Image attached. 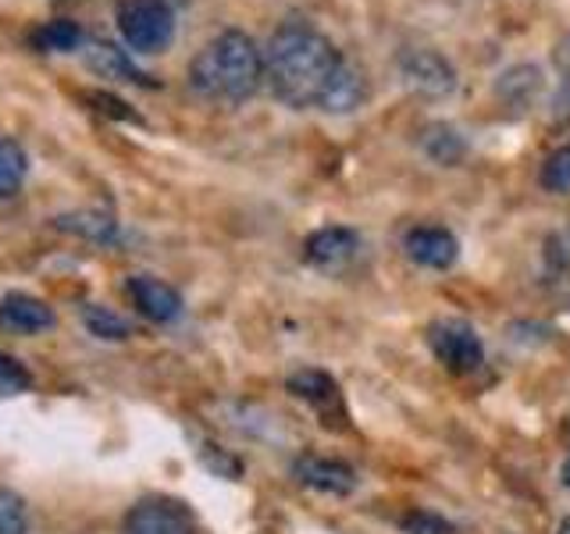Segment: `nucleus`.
<instances>
[{"label": "nucleus", "mask_w": 570, "mask_h": 534, "mask_svg": "<svg viewBox=\"0 0 570 534\" xmlns=\"http://www.w3.org/2000/svg\"><path fill=\"white\" fill-rule=\"evenodd\" d=\"M560 534H570V516H567V521L560 524Z\"/></svg>", "instance_id": "nucleus-27"}, {"label": "nucleus", "mask_w": 570, "mask_h": 534, "mask_svg": "<svg viewBox=\"0 0 570 534\" xmlns=\"http://www.w3.org/2000/svg\"><path fill=\"white\" fill-rule=\"evenodd\" d=\"M129 299L136 303V310L142 317H150V320H175L178 314H183V296H178L168 281H160V278H150V275H132L129 278Z\"/></svg>", "instance_id": "nucleus-11"}, {"label": "nucleus", "mask_w": 570, "mask_h": 534, "mask_svg": "<svg viewBox=\"0 0 570 534\" xmlns=\"http://www.w3.org/2000/svg\"><path fill=\"white\" fill-rule=\"evenodd\" d=\"M32 378L29 370L14 360V356L0 353V399H11V396H22V392H29Z\"/></svg>", "instance_id": "nucleus-23"}, {"label": "nucleus", "mask_w": 570, "mask_h": 534, "mask_svg": "<svg viewBox=\"0 0 570 534\" xmlns=\"http://www.w3.org/2000/svg\"><path fill=\"white\" fill-rule=\"evenodd\" d=\"M285 388L293 392L296 399L311 403L321 417H335V421H346V409H343V392H338V385L328 378L325 370H296L289 374V382H285Z\"/></svg>", "instance_id": "nucleus-10"}, {"label": "nucleus", "mask_w": 570, "mask_h": 534, "mask_svg": "<svg viewBox=\"0 0 570 534\" xmlns=\"http://www.w3.org/2000/svg\"><path fill=\"white\" fill-rule=\"evenodd\" d=\"M403 249L410 260H417L421 267H432V271H445L453 267L460 257V243L450 228H439V225H421L414 231H406Z\"/></svg>", "instance_id": "nucleus-8"}, {"label": "nucleus", "mask_w": 570, "mask_h": 534, "mask_svg": "<svg viewBox=\"0 0 570 534\" xmlns=\"http://www.w3.org/2000/svg\"><path fill=\"white\" fill-rule=\"evenodd\" d=\"M539 182L549 192H570V147H560L546 157Z\"/></svg>", "instance_id": "nucleus-22"}, {"label": "nucleus", "mask_w": 570, "mask_h": 534, "mask_svg": "<svg viewBox=\"0 0 570 534\" xmlns=\"http://www.w3.org/2000/svg\"><path fill=\"white\" fill-rule=\"evenodd\" d=\"M121 534H196L193 513L165 495L139 498V503L125 513Z\"/></svg>", "instance_id": "nucleus-6"}, {"label": "nucleus", "mask_w": 570, "mask_h": 534, "mask_svg": "<svg viewBox=\"0 0 570 534\" xmlns=\"http://www.w3.org/2000/svg\"><path fill=\"white\" fill-rule=\"evenodd\" d=\"M552 246L560 249V257H563V260H570V231H563V236H560L557 243H552Z\"/></svg>", "instance_id": "nucleus-25"}, {"label": "nucleus", "mask_w": 570, "mask_h": 534, "mask_svg": "<svg viewBox=\"0 0 570 534\" xmlns=\"http://www.w3.org/2000/svg\"><path fill=\"white\" fill-rule=\"evenodd\" d=\"M264 82V53L239 29H225L189 61V86L204 100L236 107Z\"/></svg>", "instance_id": "nucleus-2"}, {"label": "nucleus", "mask_w": 570, "mask_h": 534, "mask_svg": "<svg viewBox=\"0 0 570 534\" xmlns=\"http://www.w3.org/2000/svg\"><path fill=\"white\" fill-rule=\"evenodd\" d=\"M53 225L65 231H76V236L97 239V243H111L118 236V221H111L107 214H65V218H53Z\"/></svg>", "instance_id": "nucleus-18"}, {"label": "nucleus", "mask_w": 570, "mask_h": 534, "mask_svg": "<svg viewBox=\"0 0 570 534\" xmlns=\"http://www.w3.org/2000/svg\"><path fill=\"white\" fill-rule=\"evenodd\" d=\"M563 485L570 488V456H567V463H563Z\"/></svg>", "instance_id": "nucleus-26"}, {"label": "nucleus", "mask_w": 570, "mask_h": 534, "mask_svg": "<svg viewBox=\"0 0 570 534\" xmlns=\"http://www.w3.org/2000/svg\"><path fill=\"white\" fill-rule=\"evenodd\" d=\"M552 68H557V79H560L552 107H557L560 118H570V32L557 43V50H552Z\"/></svg>", "instance_id": "nucleus-21"}, {"label": "nucleus", "mask_w": 570, "mask_h": 534, "mask_svg": "<svg viewBox=\"0 0 570 534\" xmlns=\"http://www.w3.org/2000/svg\"><path fill=\"white\" fill-rule=\"evenodd\" d=\"M82 325L97 338H107V343H121V338H129V320L118 317L115 310H107V307H97V303L82 307Z\"/></svg>", "instance_id": "nucleus-19"}, {"label": "nucleus", "mask_w": 570, "mask_h": 534, "mask_svg": "<svg viewBox=\"0 0 570 534\" xmlns=\"http://www.w3.org/2000/svg\"><path fill=\"white\" fill-rule=\"evenodd\" d=\"M121 40L139 53H160L175 40V11L168 0H118Z\"/></svg>", "instance_id": "nucleus-3"}, {"label": "nucleus", "mask_w": 570, "mask_h": 534, "mask_svg": "<svg viewBox=\"0 0 570 534\" xmlns=\"http://www.w3.org/2000/svg\"><path fill=\"white\" fill-rule=\"evenodd\" d=\"M400 82L424 100H445L456 89V71L432 47H403L396 53Z\"/></svg>", "instance_id": "nucleus-4"}, {"label": "nucleus", "mask_w": 570, "mask_h": 534, "mask_svg": "<svg viewBox=\"0 0 570 534\" xmlns=\"http://www.w3.org/2000/svg\"><path fill=\"white\" fill-rule=\"evenodd\" d=\"M0 534H29L26 498L11 488H0Z\"/></svg>", "instance_id": "nucleus-20"}, {"label": "nucleus", "mask_w": 570, "mask_h": 534, "mask_svg": "<svg viewBox=\"0 0 570 534\" xmlns=\"http://www.w3.org/2000/svg\"><path fill=\"white\" fill-rule=\"evenodd\" d=\"M542 89V71L534 65H521V68H510L503 79H499V93H503V100H510L513 107L521 103L528 107L531 97Z\"/></svg>", "instance_id": "nucleus-17"}, {"label": "nucleus", "mask_w": 570, "mask_h": 534, "mask_svg": "<svg viewBox=\"0 0 570 534\" xmlns=\"http://www.w3.org/2000/svg\"><path fill=\"white\" fill-rule=\"evenodd\" d=\"M428 346H432L435 360L453 370V374H474L485 360V349H481L478 332L468 325V320L456 317H442L428 328Z\"/></svg>", "instance_id": "nucleus-5"}, {"label": "nucleus", "mask_w": 570, "mask_h": 534, "mask_svg": "<svg viewBox=\"0 0 570 534\" xmlns=\"http://www.w3.org/2000/svg\"><path fill=\"white\" fill-rule=\"evenodd\" d=\"M403 531L406 534H456V527L445 521L439 513H428V510H414L403 516Z\"/></svg>", "instance_id": "nucleus-24"}, {"label": "nucleus", "mask_w": 570, "mask_h": 534, "mask_svg": "<svg viewBox=\"0 0 570 534\" xmlns=\"http://www.w3.org/2000/svg\"><path fill=\"white\" fill-rule=\"evenodd\" d=\"M343 65L346 58L335 43L307 22L278 26L264 47V82L275 100L293 111H307V107L321 111Z\"/></svg>", "instance_id": "nucleus-1"}, {"label": "nucleus", "mask_w": 570, "mask_h": 534, "mask_svg": "<svg viewBox=\"0 0 570 534\" xmlns=\"http://www.w3.org/2000/svg\"><path fill=\"white\" fill-rule=\"evenodd\" d=\"M86 65L89 71H97L104 79H121V82H136V86H154L142 71L129 61V53L121 47L107 43V40H94L86 43Z\"/></svg>", "instance_id": "nucleus-13"}, {"label": "nucleus", "mask_w": 570, "mask_h": 534, "mask_svg": "<svg viewBox=\"0 0 570 534\" xmlns=\"http://www.w3.org/2000/svg\"><path fill=\"white\" fill-rule=\"evenodd\" d=\"M29 157L22 150V142H14L11 136H0V200H8L26 182Z\"/></svg>", "instance_id": "nucleus-16"}, {"label": "nucleus", "mask_w": 570, "mask_h": 534, "mask_svg": "<svg viewBox=\"0 0 570 534\" xmlns=\"http://www.w3.org/2000/svg\"><path fill=\"white\" fill-rule=\"evenodd\" d=\"M293 474L299 485H307L314 492H325V495H350L356 488V474L353 467L328 456H314V453H303L293 463Z\"/></svg>", "instance_id": "nucleus-9"}, {"label": "nucleus", "mask_w": 570, "mask_h": 534, "mask_svg": "<svg viewBox=\"0 0 570 534\" xmlns=\"http://www.w3.org/2000/svg\"><path fill=\"white\" fill-rule=\"evenodd\" d=\"M53 325V310L43 299H36L29 293H8L0 299V332L11 335H32Z\"/></svg>", "instance_id": "nucleus-12"}, {"label": "nucleus", "mask_w": 570, "mask_h": 534, "mask_svg": "<svg viewBox=\"0 0 570 534\" xmlns=\"http://www.w3.org/2000/svg\"><path fill=\"white\" fill-rule=\"evenodd\" d=\"M421 150L432 157L435 165L456 168L460 160L468 157V139H463V132H456L453 125L435 121V125H428V129L421 132Z\"/></svg>", "instance_id": "nucleus-14"}, {"label": "nucleus", "mask_w": 570, "mask_h": 534, "mask_svg": "<svg viewBox=\"0 0 570 534\" xmlns=\"http://www.w3.org/2000/svg\"><path fill=\"white\" fill-rule=\"evenodd\" d=\"M29 43L40 53H68L82 47V29L68 18H50V22L29 32Z\"/></svg>", "instance_id": "nucleus-15"}, {"label": "nucleus", "mask_w": 570, "mask_h": 534, "mask_svg": "<svg viewBox=\"0 0 570 534\" xmlns=\"http://www.w3.org/2000/svg\"><path fill=\"white\" fill-rule=\"evenodd\" d=\"M356 249H361V239H356L353 228L328 225L314 231L307 246H303V254H307V264L317 267V271H343L356 257Z\"/></svg>", "instance_id": "nucleus-7"}]
</instances>
